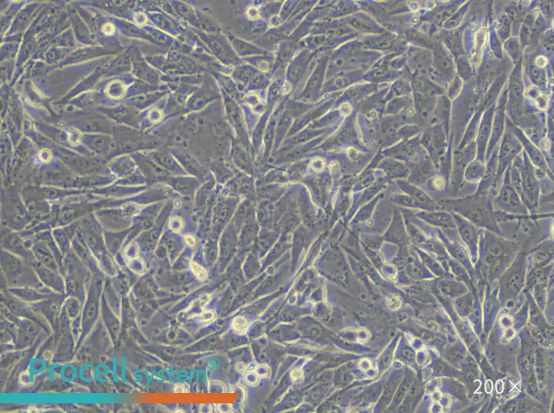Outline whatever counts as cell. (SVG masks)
<instances>
[{"instance_id": "14", "label": "cell", "mask_w": 554, "mask_h": 413, "mask_svg": "<svg viewBox=\"0 0 554 413\" xmlns=\"http://www.w3.org/2000/svg\"><path fill=\"white\" fill-rule=\"evenodd\" d=\"M200 320L203 323H211L215 318V313L211 311L204 312L200 316Z\"/></svg>"}, {"instance_id": "11", "label": "cell", "mask_w": 554, "mask_h": 413, "mask_svg": "<svg viewBox=\"0 0 554 413\" xmlns=\"http://www.w3.org/2000/svg\"><path fill=\"white\" fill-rule=\"evenodd\" d=\"M232 327L238 334H243L248 331L249 324L245 318L237 316L232 321Z\"/></svg>"}, {"instance_id": "10", "label": "cell", "mask_w": 554, "mask_h": 413, "mask_svg": "<svg viewBox=\"0 0 554 413\" xmlns=\"http://www.w3.org/2000/svg\"><path fill=\"white\" fill-rule=\"evenodd\" d=\"M486 165L479 159H474L466 167L464 172V181L479 184L484 176Z\"/></svg>"}, {"instance_id": "12", "label": "cell", "mask_w": 554, "mask_h": 413, "mask_svg": "<svg viewBox=\"0 0 554 413\" xmlns=\"http://www.w3.org/2000/svg\"><path fill=\"white\" fill-rule=\"evenodd\" d=\"M191 269H192L193 272L194 273L195 276L197 277L200 280H205L207 278V271L202 266L198 265V264L195 263V262H192L191 265Z\"/></svg>"}, {"instance_id": "5", "label": "cell", "mask_w": 554, "mask_h": 413, "mask_svg": "<svg viewBox=\"0 0 554 413\" xmlns=\"http://www.w3.org/2000/svg\"><path fill=\"white\" fill-rule=\"evenodd\" d=\"M510 166L505 171L497 194L493 199L494 210L511 215H531L511 183Z\"/></svg>"}, {"instance_id": "2", "label": "cell", "mask_w": 554, "mask_h": 413, "mask_svg": "<svg viewBox=\"0 0 554 413\" xmlns=\"http://www.w3.org/2000/svg\"><path fill=\"white\" fill-rule=\"evenodd\" d=\"M493 199L490 195L475 192L466 197L442 199L438 202L442 210L457 214L480 228L503 236L496 221Z\"/></svg>"}, {"instance_id": "6", "label": "cell", "mask_w": 554, "mask_h": 413, "mask_svg": "<svg viewBox=\"0 0 554 413\" xmlns=\"http://www.w3.org/2000/svg\"><path fill=\"white\" fill-rule=\"evenodd\" d=\"M455 221L459 237L468 249L472 260L475 261L479 255V243L481 228L476 226L465 218L450 212Z\"/></svg>"}, {"instance_id": "16", "label": "cell", "mask_w": 554, "mask_h": 413, "mask_svg": "<svg viewBox=\"0 0 554 413\" xmlns=\"http://www.w3.org/2000/svg\"><path fill=\"white\" fill-rule=\"evenodd\" d=\"M103 31L105 34L112 35L115 32L114 26L111 24H105L103 27Z\"/></svg>"}, {"instance_id": "7", "label": "cell", "mask_w": 554, "mask_h": 413, "mask_svg": "<svg viewBox=\"0 0 554 413\" xmlns=\"http://www.w3.org/2000/svg\"><path fill=\"white\" fill-rule=\"evenodd\" d=\"M425 192L438 202L442 199L451 198L450 178L437 172L425 183Z\"/></svg>"}, {"instance_id": "20", "label": "cell", "mask_w": 554, "mask_h": 413, "mask_svg": "<svg viewBox=\"0 0 554 413\" xmlns=\"http://www.w3.org/2000/svg\"><path fill=\"white\" fill-rule=\"evenodd\" d=\"M185 240H186V241L187 242V243L189 244V245H191V246H192V247L195 246V240L193 239L192 237H191V236H186Z\"/></svg>"}, {"instance_id": "4", "label": "cell", "mask_w": 554, "mask_h": 413, "mask_svg": "<svg viewBox=\"0 0 554 413\" xmlns=\"http://www.w3.org/2000/svg\"><path fill=\"white\" fill-rule=\"evenodd\" d=\"M512 165L519 172V186L517 192L529 213L536 214L540 197V183L535 175V167L526 155L516 156Z\"/></svg>"}, {"instance_id": "9", "label": "cell", "mask_w": 554, "mask_h": 413, "mask_svg": "<svg viewBox=\"0 0 554 413\" xmlns=\"http://www.w3.org/2000/svg\"><path fill=\"white\" fill-rule=\"evenodd\" d=\"M553 237L544 240L527 253L528 258L535 263H542L553 256Z\"/></svg>"}, {"instance_id": "15", "label": "cell", "mask_w": 554, "mask_h": 413, "mask_svg": "<svg viewBox=\"0 0 554 413\" xmlns=\"http://www.w3.org/2000/svg\"><path fill=\"white\" fill-rule=\"evenodd\" d=\"M253 372L249 371V373L245 376V380L248 382V384L250 385L256 384L258 381V377L256 376L255 373H253Z\"/></svg>"}, {"instance_id": "18", "label": "cell", "mask_w": 554, "mask_h": 413, "mask_svg": "<svg viewBox=\"0 0 554 413\" xmlns=\"http://www.w3.org/2000/svg\"><path fill=\"white\" fill-rule=\"evenodd\" d=\"M292 90V85L288 81H286L284 87H283V93L284 94H288V93L291 92Z\"/></svg>"}, {"instance_id": "19", "label": "cell", "mask_w": 554, "mask_h": 413, "mask_svg": "<svg viewBox=\"0 0 554 413\" xmlns=\"http://www.w3.org/2000/svg\"><path fill=\"white\" fill-rule=\"evenodd\" d=\"M536 64L540 67H544L546 66V60L543 57H539L536 59Z\"/></svg>"}, {"instance_id": "17", "label": "cell", "mask_w": 554, "mask_h": 413, "mask_svg": "<svg viewBox=\"0 0 554 413\" xmlns=\"http://www.w3.org/2000/svg\"><path fill=\"white\" fill-rule=\"evenodd\" d=\"M174 392L176 393H184V392H187V387L183 384H177L174 387Z\"/></svg>"}, {"instance_id": "8", "label": "cell", "mask_w": 554, "mask_h": 413, "mask_svg": "<svg viewBox=\"0 0 554 413\" xmlns=\"http://www.w3.org/2000/svg\"><path fill=\"white\" fill-rule=\"evenodd\" d=\"M420 217L427 224L441 231L456 229L452 215L446 210L425 211L420 214Z\"/></svg>"}, {"instance_id": "3", "label": "cell", "mask_w": 554, "mask_h": 413, "mask_svg": "<svg viewBox=\"0 0 554 413\" xmlns=\"http://www.w3.org/2000/svg\"><path fill=\"white\" fill-rule=\"evenodd\" d=\"M520 251L519 244L512 240L481 229L479 243V254L490 270H501V266L512 261Z\"/></svg>"}, {"instance_id": "13", "label": "cell", "mask_w": 554, "mask_h": 413, "mask_svg": "<svg viewBox=\"0 0 554 413\" xmlns=\"http://www.w3.org/2000/svg\"><path fill=\"white\" fill-rule=\"evenodd\" d=\"M339 113L343 117H349L352 113V106L347 102L341 104L339 107Z\"/></svg>"}, {"instance_id": "1", "label": "cell", "mask_w": 554, "mask_h": 413, "mask_svg": "<svg viewBox=\"0 0 554 413\" xmlns=\"http://www.w3.org/2000/svg\"><path fill=\"white\" fill-rule=\"evenodd\" d=\"M498 225L504 237L519 244L520 251L526 254L541 242L553 237V214L519 215Z\"/></svg>"}]
</instances>
